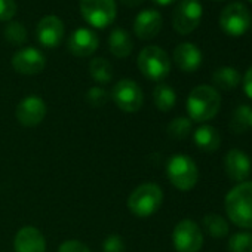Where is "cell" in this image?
<instances>
[{
  "label": "cell",
  "mask_w": 252,
  "mask_h": 252,
  "mask_svg": "<svg viewBox=\"0 0 252 252\" xmlns=\"http://www.w3.org/2000/svg\"><path fill=\"white\" fill-rule=\"evenodd\" d=\"M144 2V0H120V3L126 8H137L140 6L141 3Z\"/></svg>",
  "instance_id": "836d02e7"
},
{
  "label": "cell",
  "mask_w": 252,
  "mask_h": 252,
  "mask_svg": "<svg viewBox=\"0 0 252 252\" xmlns=\"http://www.w3.org/2000/svg\"><path fill=\"white\" fill-rule=\"evenodd\" d=\"M86 101H88V104H89L91 107L98 108V107H102V105L107 104V101H108V94H107L105 89H102V88H99V86H94V88H91V89L86 92Z\"/></svg>",
  "instance_id": "f1b7e54d"
},
{
  "label": "cell",
  "mask_w": 252,
  "mask_h": 252,
  "mask_svg": "<svg viewBox=\"0 0 252 252\" xmlns=\"http://www.w3.org/2000/svg\"><path fill=\"white\" fill-rule=\"evenodd\" d=\"M202 15L203 9L199 0H181L172 14L174 30L183 36L193 33L199 27Z\"/></svg>",
  "instance_id": "52a82bcc"
},
{
  "label": "cell",
  "mask_w": 252,
  "mask_h": 252,
  "mask_svg": "<svg viewBox=\"0 0 252 252\" xmlns=\"http://www.w3.org/2000/svg\"><path fill=\"white\" fill-rule=\"evenodd\" d=\"M58 252H91V249L85 243H82L80 240L70 239V240H65L60 245Z\"/></svg>",
  "instance_id": "1f68e13d"
},
{
  "label": "cell",
  "mask_w": 252,
  "mask_h": 252,
  "mask_svg": "<svg viewBox=\"0 0 252 252\" xmlns=\"http://www.w3.org/2000/svg\"><path fill=\"white\" fill-rule=\"evenodd\" d=\"M91 77L98 83H108L113 79V67L105 58H94L89 63Z\"/></svg>",
  "instance_id": "d4e9b609"
},
{
  "label": "cell",
  "mask_w": 252,
  "mask_h": 252,
  "mask_svg": "<svg viewBox=\"0 0 252 252\" xmlns=\"http://www.w3.org/2000/svg\"><path fill=\"white\" fill-rule=\"evenodd\" d=\"M193 132V122L189 117H175L168 125V135L174 140H184Z\"/></svg>",
  "instance_id": "484cf974"
},
{
  "label": "cell",
  "mask_w": 252,
  "mask_h": 252,
  "mask_svg": "<svg viewBox=\"0 0 252 252\" xmlns=\"http://www.w3.org/2000/svg\"><path fill=\"white\" fill-rule=\"evenodd\" d=\"M249 26H251V14L248 8L240 2H233L227 5L220 14L221 30L231 37H239L245 34Z\"/></svg>",
  "instance_id": "9c48e42d"
},
{
  "label": "cell",
  "mask_w": 252,
  "mask_h": 252,
  "mask_svg": "<svg viewBox=\"0 0 252 252\" xmlns=\"http://www.w3.org/2000/svg\"><path fill=\"white\" fill-rule=\"evenodd\" d=\"M193 140L197 149L202 152H215L221 146V135L211 125H202L193 132Z\"/></svg>",
  "instance_id": "d6986e66"
},
{
  "label": "cell",
  "mask_w": 252,
  "mask_h": 252,
  "mask_svg": "<svg viewBox=\"0 0 252 252\" xmlns=\"http://www.w3.org/2000/svg\"><path fill=\"white\" fill-rule=\"evenodd\" d=\"M153 2L159 6H168V5H172L177 0H153Z\"/></svg>",
  "instance_id": "e575fe53"
},
{
  "label": "cell",
  "mask_w": 252,
  "mask_h": 252,
  "mask_svg": "<svg viewBox=\"0 0 252 252\" xmlns=\"http://www.w3.org/2000/svg\"><path fill=\"white\" fill-rule=\"evenodd\" d=\"M174 61L181 71L193 73V71L199 70V67L202 65V52L196 45L186 42L175 48Z\"/></svg>",
  "instance_id": "ac0fdd59"
},
{
  "label": "cell",
  "mask_w": 252,
  "mask_h": 252,
  "mask_svg": "<svg viewBox=\"0 0 252 252\" xmlns=\"http://www.w3.org/2000/svg\"><path fill=\"white\" fill-rule=\"evenodd\" d=\"M138 68L149 80L160 82L171 73V60L159 46H146L138 55Z\"/></svg>",
  "instance_id": "5b68a950"
},
{
  "label": "cell",
  "mask_w": 252,
  "mask_h": 252,
  "mask_svg": "<svg viewBox=\"0 0 252 252\" xmlns=\"http://www.w3.org/2000/svg\"><path fill=\"white\" fill-rule=\"evenodd\" d=\"M230 252H252V233H236L228 239Z\"/></svg>",
  "instance_id": "4316f807"
},
{
  "label": "cell",
  "mask_w": 252,
  "mask_h": 252,
  "mask_svg": "<svg viewBox=\"0 0 252 252\" xmlns=\"http://www.w3.org/2000/svg\"><path fill=\"white\" fill-rule=\"evenodd\" d=\"M214 2H224V0H214Z\"/></svg>",
  "instance_id": "8d00e7d4"
},
{
  "label": "cell",
  "mask_w": 252,
  "mask_h": 252,
  "mask_svg": "<svg viewBox=\"0 0 252 252\" xmlns=\"http://www.w3.org/2000/svg\"><path fill=\"white\" fill-rule=\"evenodd\" d=\"M80 14L95 29H105L116 20L117 8L114 0H80Z\"/></svg>",
  "instance_id": "8992f818"
},
{
  "label": "cell",
  "mask_w": 252,
  "mask_h": 252,
  "mask_svg": "<svg viewBox=\"0 0 252 252\" xmlns=\"http://www.w3.org/2000/svg\"><path fill=\"white\" fill-rule=\"evenodd\" d=\"M11 63L17 73L26 76H34L43 71L46 65V58L36 48H23L14 54Z\"/></svg>",
  "instance_id": "7c38bea8"
},
{
  "label": "cell",
  "mask_w": 252,
  "mask_h": 252,
  "mask_svg": "<svg viewBox=\"0 0 252 252\" xmlns=\"http://www.w3.org/2000/svg\"><path fill=\"white\" fill-rule=\"evenodd\" d=\"M162 26V15L155 9H146L137 15L134 21V33L141 40H152L160 33Z\"/></svg>",
  "instance_id": "9a60e30c"
},
{
  "label": "cell",
  "mask_w": 252,
  "mask_h": 252,
  "mask_svg": "<svg viewBox=\"0 0 252 252\" xmlns=\"http://www.w3.org/2000/svg\"><path fill=\"white\" fill-rule=\"evenodd\" d=\"M243 91L252 99V65L245 73V77H243Z\"/></svg>",
  "instance_id": "d6a6232c"
},
{
  "label": "cell",
  "mask_w": 252,
  "mask_h": 252,
  "mask_svg": "<svg viewBox=\"0 0 252 252\" xmlns=\"http://www.w3.org/2000/svg\"><path fill=\"white\" fill-rule=\"evenodd\" d=\"M99 46L98 36L85 27L74 30L68 39V51L74 57H89L92 55Z\"/></svg>",
  "instance_id": "2e32d148"
},
{
  "label": "cell",
  "mask_w": 252,
  "mask_h": 252,
  "mask_svg": "<svg viewBox=\"0 0 252 252\" xmlns=\"http://www.w3.org/2000/svg\"><path fill=\"white\" fill-rule=\"evenodd\" d=\"M242 80L240 73L233 67H221L214 71L212 74V83L222 91H231L239 86Z\"/></svg>",
  "instance_id": "44dd1931"
},
{
  "label": "cell",
  "mask_w": 252,
  "mask_h": 252,
  "mask_svg": "<svg viewBox=\"0 0 252 252\" xmlns=\"http://www.w3.org/2000/svg\"><path fill=\"white\" fill-rule=\"evenodd\" d=\"M163 202V191L155 183L138 186L128 197V209L138 218H149L159 211Z\"/></svg>",
  "instance_id": "3957f363"
},
{
  "label": "cell",
  "mask_w": 252,
  "mask_h": 252,
  "mask_svg": "<svg viewBox=\"0 0 252 252\" xmlns=\"http://www.w3.org/2000/svg\"><path fill=\"white\" fill-rule=\"evenodd\" d=\"M224 208L234 225L252 230V181H243L233 187L225 196Z\"/></svg>",
  "instance_id": "6da1fadb"
},
{
  "label": "cell",
  "mask_w": 252,
  "mask_h": 252,
  "mask_svg": "<svg viewBox=\"0 0 252 252\" xmlns=\"http://www.w3.org/2000/svg\"><path fill=\"white\" fill-rule=\"evenodd\" d=\"M15 252H46L45 236L33 225L23 227L14 239Z\"/></svg>",
  "instance_id": "e0dca14e"
},
{
  "label": "cell",
  "mask_w": 252,
  "mask_h": 252,
  "mask_svg": "<svg viewBox=\"0 0 252 252\" xmlns=\"http://www.w3.org/2000/svg\"><path fill=\"white\" fill-rule=\"evenodd\" d=\"M221 107V96L214 86L199 85L191 89L187 98L189 119L197 123H203L217 116Z\"/></svg>",
  "instance_id": "7a4b0ae2"
},
{
  "label": "cell",
  "mask_w": 252,
  "mask_h": 252,
  "mask_svg": "<svg viewBox=\"0 0 252 252\" xmlns=\"http://www.w3.org/2000/svg\"><path fill=\"white\" fill-rule=\"evenodd\" d=\"M108 49L116 58L129 57L134 49V42L125 29H114L108 36Z\"/></svg>",
  "instance_id": "ffe728a7"
},
{
  "label": "cell",
  "mask_w": 252,
  "mask_h": 252,
  "mask_svg": "<svg viewBox=\"0 0 252 252\" xmlns=\"http://www.w3.org/2000/svg\"><path fill=\"white\" fill-rule=\"evenodd\" d=\"M203 227H205V231L214 239L225 237L228 234V230H230L225 218L221 217L220 214H215V212L206 214L203 217Z\"/></svg>",
  "instance_id": "603a6c76"
},
{
  "label": "cell",
  "mask_w": 252,
  "mask_h": 252,
  "mask_svg": "<svg viewBox=\"0 0 252 252\" xmlns=\"http://www.w3.org/2000/svg\"><path fill=\"white\" fill-rule=\"evenodd\" d=\"M126 246L123 239L119 234H110L105 237L102 243V251L104 252H125Z\"/></svg>",
  "instance_id": "f546056e"
},
{
  "label": "cell",
  "mask_w": 252,
  "mask_h": 252,
  "mask_svg": "<svg viewBox=\"0 0 252 252\" xmlns=\"http://www.w3.org/2000/svg\"><path fill=\"white\" fill-rule=\"evenodd\" d=\"M17 14L15 0H0V21H9Z\"/></svg>",
  "instance_id": "4dcf8cb0"
},
{
  "label": "cell",
  "mask_w": 252,
  "mask_h": 252,
  "mask_svg": "<svg viewBox=\"0 0 252 252\" xmlns=\"http://www.w3.org/2000/svg\"><path fill=\"white\" fill-rule=\"evenodd\" d=\"M166 175L171 184L180 191L194 189L199 181V169L194 160L187 155H174L168 160Z\"/></svg>",
  "instance_id": "277c9868"
},
{
  "label": "cell",
  "mask_w": 252,
  "mask_h": 252,
  "mask_svg": "<svg viewBox=\"0 0 252 252\" xmlns=\"http://www.w3.org/2000/svg\"><path fill=\"white\" fill-rule=\"evenodd\" d=\"M224 169L231 181L243 183L251 174V159L245 152L233 149L224 158Z\"/></svg>",
  "instance_id": "5bb4252c"
},
{
  "label": "cell",
  "mask_w": 252,
  "mask_h": 252,
  "mask_svg": "<svg viewBox=\"0 0 252 252\" xmlns=\"http://www.w3.org/2000/svg\"><path fill=\"white\" fill-rule=\"evenodd\" d=\"M172 243L177 252H199L203 246V233L193 220H183L174 227Z\"/></svg>",
  "instance_id": "30bf717a"
},
{
  "label": "cell",
  "mask_w": 252,
  "mask_h": 252,
  "mask_svg": "<svg viewBox=\"0 0 252 252\" xmlns=\"http://www.w3.org/2000/svg\"><path fill=\"white\" fill-rule=\"evenodd\" d=\"M111 98L114 104L126 113H137L144 104V94L140 85L129 79H123L113 86Z\"/></svg>",
  "instance_id": "ba28073f"
},
{
  "label": "cell",
  "mask_w": 252,
  "mask_h": 252,
  "mask_svg": "<svg viewBox=\"0 0 252 252\" xmlns=\"http://www.w3.org/2000/svg\"><path fill=\"white\" fill-rule=\"evenodd\" d=\"M251 110H252V107L242 104L233 111L230 125H228V128L233 134L240 135L245 131H248V128H251V123H249L251 122Z\"/></svg>",
  "instance_id": "cb8c5ba5"
},
{
  "label": "cell",
  "mask_w": 252,
  "mask_h": 252,
  "mask_svg": "<svg viewBox=\"0 0 252 252\" xmlns=\"http://www.w3.org/2000/svg\"><path fill=\"white\" fill-rule=\"evenodd\" d=\"M153 101H155V105L158 107V110L168 113L174 108V105L177 102V94L169 85L159 83L153 89Z\"/></svg>",
  "instance_id": "7402d4cb"
},
{
  "label": "cell",
  "mask_w": 252,
  "mask_h": 252,
  "mask_svg": "<svg viewBox=\"0 0 252 252\" xmlns=\"http://www.w3.org/2000/svg\"><path fill=\"white\" fill-rule=\"evenodd\" d=\"M36 37L45 48H57L64 37V24L57 15L43 17L36 27Z\"/></svg>",
  "instance_id": "4fadbf2b"
},
{
  "label": "cell",
  "mask_w": 252,
  "mask_h": 252,
  "mask_svg": "<svg viewBox=\"0 0 252 252\" xmlns=\"http://www.w3.org/2000/svg\"><path fill=\"white\" fill-rule=\"evenodd\" d=\"M249 123H251V128H252V110H251V122Z\"/></svg>",
  "instance_id": "d590c367"
},
{
  "label": "cell",
  "mask_w": 252,
  "mask_h": 252,
  "mask_svg": "<svg viewBox=\"0 0 252 252\" xmlns=\"http://www.w3.org/2000/svg\"><path fill=\"white\" fill-rule=\"evenodd\" d=\"M17 120L27 128H33L43 122L46 116V104L37 95H29L20 101L15 110Z\"/></svg>",
  "instance_id": "8fae6325"
},
{
  "label": "cell",
  "mask_w": 252,
  "mask_h": 252,
  "mask_svg": "<svg viewBox=\"0 0 252 252\" xmlns=\"http://www.w3.org/2000/svg\"><path fill=\"white\" fill-rule=\"evenodd\" d=\"M248 2H251V3H252V0H248Z\"/></svg>",
  "instance_id": "74e56055"
},
{
  "label": "cell",
  "mask_w": 252,
  "mask_h": 252,
  "mask_svg": "<svg viewBox=\"0 0 252 252\" xmlns=\"http://www.w3.org/2000/svg\"><path fill=\"white\" fill-rule=\"evenodd\" d=\"M5 37L6 40L11 43V45H15V46H21L26 43L27 40V30L26 27L18 23V21H12L9 23V26L5 29Z\"/></svg>",
  "instance_id": "83f0119b"
}]
</instances>
